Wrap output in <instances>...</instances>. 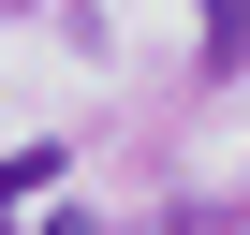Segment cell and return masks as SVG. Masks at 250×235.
<instances>
[{"instance_id": "1", "label": "cell", "mask_w": 250, "mask_h": 235, "mask_svg": "<svg viewBox=\"0 0 250 235\" xmlns=\"http://www.w3.org/2000/svg\"><path fill=\"white\" fill-rule=\"evenodd\" d=\"M250 59V0H206V74H235Z\"/></svg>"}, {"instance_id": "2", "label": "cell", "mask_w": 250, "mask_h": 235, "mask_svg": "<svg viewBox=\"0 0 250 235\" xmlns=\"http://www.w3.org/2000/svg\"><path fill=\"white\" fill-rule=\"evenodd\" d=\"M59 176V147H15V162H0V220H15V191H44Z\"/></svg>"}, {"instance_id": "3", "label": "cell", "mask_w": 250, "mask_h": 235, "mask_svg": "<svg viewBox=\"0 0 250 235\" xmlns=\"http://www.w3.org/2000/svg\"><path fill=\"white\" fill-rule=\"evenodd\" d=\"M147 235H235V220H221V206H162Z\"/></svg>"}, {"instance_id": "4", "label": "cell", "mask_w": 250, "mask_h": 235, "mask_svg": "<svg viewBox=\"0 0 250 235\" xmlns=\"http://www.w3.org/2000/svg\"><path fill=\"white\" fill-rule=\"evenodd\" d=\"M30 235H103V220H88V206H59V220H30Z\"/></svg>"}]
</instances>
